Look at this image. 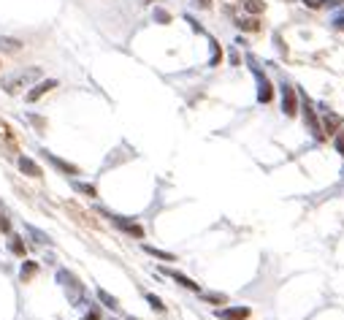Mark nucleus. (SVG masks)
<instances>
[{
	"instance_id": "f257e3e1",
	"label": "nucleus",
	"mask_w": 344,
	"mask_h": 320,
	"mask_svg": "<svg viewBox=\"0 0 344 320\" xmlns=\"http://www.w3.org/2000/svg\"><path fill=\"white\" fill-rule=\"evenodd\" d=\"M36 79H41V71H38V68H27V71H16V73H11V76H5L0 81V87H3L5 92H16L19 87H30Z\"/></svg>"
},
{
	"instance_id": "f03ea898",
	"label": "nucleus",
	"mask_w": 344,
	"mask_h": 320,
	"mask_svg": "<svg viewBox=\"0 0 344 320\" xmlns=\"http://www.w3.org/2000/svg\"><path fill=\"white\" fill-rule=\"evenodd\" d=\"M249 68H252V73H255V79H257V101H260V103H268V101L274 98L271 81L266 79V73H263V71H260V68H257L252 60H249Z\"/></svg>"
},
{
	"instance_id": "7ed1b4c3",
	"label": "nucleus",
	"mask_w": 344,
	"mask_h": 320,
	"mask_svg": "<svg viewBox=\"0 0 344 320\" xmlns=\"http://www.w3.org/2000/svg\"><path fill=\"white\" fill-rule=\"evenodd\" d=\"M106 217L111 220V223L117 225L119 231H125L128 236H133V239H144V228H141L139 223H133V220H125V217H117V214H108V212H106Z\"/></svg>"
},
{
	"instance_id": "20e7f679",
	"label": "nucleus",
	"mask_w": 344,
	"mask_h": 320,
	"mask_svg": "<svg viewBox=\"0 0 344 320\" xmlns=\"http://www.w3.org/2000/svg\"><path fill=\"white\" fill-rule=\"evenodd\" d=\"M252 310L244 304H231V307H222V310H217V318L222 320H249Z\"/></svg>"
},
{
	"instance_id": "39448f33",
	"label": "nucleus",
	"mask_w": 344,
	"mask_h": 320,
	"mask_svg": "<svg viewBox=\"0 0 344 320\" xmlns=\"http://www.w3.org/2000/svg\"><path fill=\"white\" fill-rule=\"evenodd\" d=\"M282 112L285 117H295L298 114V95L290 84H282Z\"/></svg>"
},
{
	"instance_id": "423d86ee",
	"label": "nucleus",
	"mask_w": 344,
	"mask_h": 320,
	"mask_svg": "<svg viewBox=\"0 0 344 320\" xmlns=\"http://www.w3.org/2000/svg\"><path fill=\"white\" fill-rule=\"evenodd\" d=\"M44 158H47V160L51 163V166L57 168V171H62V174H65V177H76V174H79V168L73 166V163L62 160V158H57L54 152H47V149H44Z\"/></svg>"
},
{
	"instance_id": "0eeeda50",
	"label": "nucleus",
	"mask_w": 344,
	"mask_h": 320,
	"mask_svg": "<svg viewBox=\"0 0 344 320\" xmlns=\"http://www.w3.org/2000/svg\"><path fill=\"white\" fill-rule=\"evenodd\" d=\"M54 87H57V79H44V81H38V84L33 87L30 92H27V101H30V103H36L38 98H41V95H47V92H49V90H54Z\"/></svg>"
},
{
	"instance_id": "6e6552de",
	"label": "nucleus",
	"mask_w": 344,
	"mask_h": 320,
	"mask_svg": "<svg viewBox=\"0 0 344 320\" xmlns=\"http://www.w3.org/2000/svg\"><path fill=\"white\" fill-rule=\"evenodd\" d=\"M16 166H19V171L25 174V177H36V179L41 177V166H38L33 158H27V155H22V158L16 160Z\"/></svg>"
},
{
	"instance_id": "1a4fd4ad",
	"label": "nucleus",
	"mask_w": 344,
	"mask_h": 320,
	"mask_svg": "<svg viewBox=\"0 0 344 320\" xmlns=\"http://www.w3.org/2000/svg\"><path fill=\"white\" fill-rule=\"evenodd\" d=\"M160 271H163L165 277H171V280H176V285H182V288H187V290H198V282H193L190 277H187V274H182V271L165 269V266H163V269H160Z\"/></svg>"
},
{
	"instance_id": "9d476101",
	"label": "nucleus",
	"mask_w": 344,
	"mask_h": 320,
	"mask_svg": "<svg viewBox=\"0 0 344 320\" xmlns=\"http://www.w3.org/2000/svg\"><path fill=\"white\" fill-rule=\"evenodd\" d=\"M36 274H38V263H36V260H25L22 269H19V280L22 282H30Z\"/></svg>"
},
{
	"instance_id": "9b49d317",
	"label": "nucleus",
	"mask_w": 344,
	"mask_h": 320,
	"mask_svg": "<svg viewBox=\"0 0 344 320\" xmlns=\"http://www.w3.org/2000/svg\"><path fill=\"white\" fill-rule=\"evenodd\" d=\"M323 128H325V130H328V133H334V136H336V133H339L342 130V117H339V114H325V120H323Z\"/></svg>"
},
{
	"instance_id": "f8f14e48",
	"label": "nucleus",
	"mask_w": 344,
	"mask_h": 320,
	"mask_svg": "<svg viewBox=\"0 0 344 320\" xmlns=\"http://www.w3.org/2000/svg\"><path fill=\"white\" fill-rule=\"evenodd\" d=\"M73 190H76V193H82V195H87V198H98V190H95V185H90V182H76V179H73Z\"/></svg>"
},
{
	"instance_id": "ddd939ff",
	"label": "nucleus",
	"mask_w": 344,
	"mask_h": 320,
	"mask_svg": "<svg viewBox=\"0 0 344 320\" xmlns=\"http://www.w3.org/2000/svg\"><path fill=\"white\" fill-rule=\"evenodd\" d=\"M98 299H100V304L103 307H108V310H119V301L114 299L108 290H103V288H98Z\"/></svg>"
},
{
	"instance_id": "4468645a",
	"label": "nucleus",
	"mask_w": 344,
	"mask_h": 320,
	"mask_svg": "<svg viewBox=\"0 0 344 320\" xmlns=\"http://www.w3.org/2000/svg\"><path fill=\"white\" fill-rule=\"evenodd\" d=\"M144 253H149V255H154V258H160V260H176V255H174V253H165V250H157V247H149V244H144Z\"/></svg>"
},
{
	"instance_id": "2eb2a0df",
	"label": "nucleus",
	"mask_w": 344,
	"mask_h": 320,
	"mask_svg": "<svg viewBox=\"0 0 344 320\" xmlns=\"http://www.w3.org/2000/svg\"><path fill=\"white\" fill-rule=\"evenodd\" d=\"M209 46H211V60H209V65L214 68V65H220V60H222V52H220V44H217L214 38H209Z\"/></svg>"
},
{
	"instance_id": "dca6fc26",
	"label": "nucleus",
	"mask_w": 344,
	"mask_h": 320,
	"mask_svg": "<svg viewBox=\"0 0 344 320\" xmlns=\"http://www.w3.org/2000/svg\"><path fill=\"white\" fill-rule=\"evenodd\" d=\"M8 250L14 255H19V258H25V242L19 239V236H11V242H8Z\"/></svg>"
},
{
	"instance_id": "f3484780",
	"label": "nucleus",
	"mask_w": 344,
	"mask_h": 320,
	"mask_svg": "<svg viewBox=\"0 0 344 320\" xmlns=\"http://www.w3.org/2000/svg\"><path fill=\"white\" fill-rule=\"evenodd\" d=\"M25 231H27V234H30V236H33V239H36L38 244H51V239H49V236H47V234H44V231H38V228H33V225H27V228H25Z\"/></svg>"
},
{
	"instance_id": "a211bd4d",
	"label": "nucleus",
	"mask_w": 344,
	"mask_h": 320,
	"mask_svg": "<svg viewBox=\"0 0 344 320\" xmlns=\"http://www.w3.org/2000/svg\"><path fill=\"white\" fill-rule=\"evenodd\" d=\"M147 301H149V307H152L154 312H165V304H163V299H160V296L147 293Z\"/></svg>"
},
{
	"instance_id": "6ab92c4d",
	"label": "nucleus",
	"mask_w": 344,
	"mask_h": 320,
	"mask_svg": "<svg viewBox=\"0 0 344 320\" xmlns=\"http://www.w3.org/2000/svg\"><path fill=\"white\" fill-rule=\"evenodd\" d=\"M239 27H242V30H252V33H255V30H260V22H257L255 16H252V19L246 16V19H239Z\"/></svg>"
},
{
	"instance_id": "aec40b11",
	"label": "nucleus",
	"mask_w": 344,
	"mask_h": 320,
	"mask_svg": "<svg viewBox=\"0 0 344 320\" xmlns=\"http://www.w3.org/2000/svg\"><path fill=\"white\" fill-rule=\"evenodd\" d=\"M19 41H16V38H0V49H5V52H16V49H19Z\"/></svg>"
},
{
	"instance_id": "412c9836",
	"label": "nucleus",
	"mask_w": 344,
	"mask_h": 320,
	"mask_svg": "<svg viewBox=\"0 0 344 320\" xmlns=\"http://www.w3.org/2000/svg\"><path fill=\"white\" fill-rule=\"evenodd\" d=\"M246 11H249V14H263V11H266V5L260 3V0H246Z\"/></svg>"
},
{
	"instance_id": "4be33fe9",
	"label": "nucleus",
	"mask_w": 344,
	"mask_h": 320,
	"mask_svg": "<svg viewBox=\"0 0 344 320\" xmlns=\"http://www.w3.org/2000/svg\"><path fill=\"white\" fill-rule=\"evenodd\" d=\"M206 301H211V304H228V299L222 293H203Z\"/></svg>"
},
{
	"instance_id": "5701e85b",
	"label": "nucleus",
	"mask_w": 344,
	"mask_h": 320,
	"mask_svg": "<svg viewBox=\"0 0 344 320\" xmlns=\"http://www.w3.org/2000/svg\"><path fill=\"white\" fill-rule=\"evenodd\" d=\"M154 19H157L160 25H165V22H171V14H168V11H163V8H157V11H154Z\"/></svg>"
},
{
	"instance_id": "b1692460",
	"label": "nucleus",
	"mask_w": 344,
	"mask_h": 320,
	"mask_svg": "<svg viewBox=\"0 0 344 320\" xmlns=\"http://www.w3.org/2000/svg\"><path fill=\"white\" fill-rule=\"evenodd\" d=\"M336 152H339L342 158H344V130L336 133Z\"/></svg>"
},
{
	"instance_id": "393cba45",
	"label": "nucleus",
	"mask_w": 344,
	"mask_h": 320,
	"mask_svg": "<svg viewBox=\"0 0 344 320\" xmlns=\"http://www.w3.org/2000/svg\"><path fill=\"white\" fill-rule=\"evenodd\" d=\"M0 231H3V234H8V231H11V223H8L5 214H0Z\"/></svg>"
},
{
	"instance_id": "a878e982",
	"label": "nucleus",
	"mask_w": 344,
	"mask_h": 320,
	"mask_svg": "<svg viewBox=\"0 0 344 320\" xmlns=\"http://www.w3.org/2000/svg\"><path fill=\"white\" fill-rule=\"evenodd\" d=\"M193 5H196V8H209L211 0H193Z\"/></svg>"
},
{
	"instance_id": "bb28decb",
	"label": "nucleus",
	"mask_w": 344,
	"mask_h": 320,
	"mask_svg": "<svg viewBox=\"0 0 344 320\" xmlns=\"http://www.w3.org/2000/svg\"><path fill=\"white\" fill-rule=\"evenodd\" d=\"M303 5H309V8H320V5H323V0H303Z\"/></svg>"
},
{
	"instance_id": "cd10ccee",
	"label": "nucleus",
	"mask_w": 344,
	"mask_h": 320,
	"mask_svg": "<svg viewBox=\"0 0 344 320\" xmlns=\"http://www.w3.org/2000/svg\"><path fill=\"white\" fill-rule=\"evenodd\" d=\"M84 320H100V315L93 310V312H87V318H84Z\"/></svg>"
},
{
	"instance_id": "c85d7f7f",
	"label": "nucleus",
	"mask_w": 344,
	"mask_h": 320,
	"mask_svg": "<svg viewBox=\"0 0 344 320\" xmlns=\"http://www.w3.org/2000/svg\"><path fill=\"white\" fill-rule=\"evenodd\" d=\"M144 3H152V0H144Z\"/></svg>"
}]
</instances>
